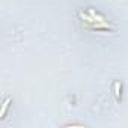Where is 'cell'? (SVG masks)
<instances>
[{"label":"cell","instance_id":"6da1fadb","mask_svg":"<svg viewBox=\"0 0 128 128\" xmlns=\"http://www.w3.org/2000/svg\"><path fill=\"white\" fill-rule=\"evenodd\" d=\"M113 94H114V100L118 102L122 101V84L119 82H114L113 83Z\"/></svg>","mask_w":128,"mask_h":128},{"label":"cell","instance_id":"7a4b0ae2","mask_svg":"<svg viewBox=\"0 0 128 128\" xmlns=\"http://www.w3.org/2000/svg\"><path fill=\"white\" fill-rule=\"evenodd\" d=\"M9 102H11V98H6V100L3 101L2 110H0V119H3V118H5V114H6V110H8V107H9Z\"/></svg>","mask_w":128,"mask_h":128}]
</instances>
